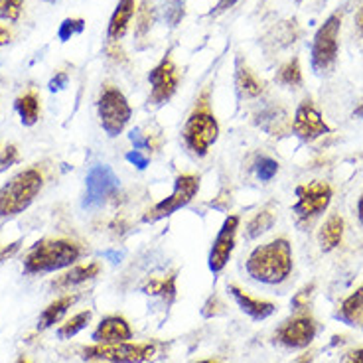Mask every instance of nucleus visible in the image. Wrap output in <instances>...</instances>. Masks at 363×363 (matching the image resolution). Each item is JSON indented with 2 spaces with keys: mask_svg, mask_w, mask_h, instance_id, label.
Masks as SVG:
<instances>
[{
  "mask_svg": "<svg viewBox=\"0 0 363 363\" xmlns=\"http://www.w3.org/2000/svg\"><path fill=\"white\" fill-rule=\"evenodd\" d=\"M292 247L289 239L279 237L264 245L255 247L247 257L245 271L257 282L282 284L292 272Z\"/></svg>",
  "mask_w": 363,
  "mask_h": 363,
  "instance_id": "obj_1",
  "label": "nucleus"
},
{
  "mask_svg": "<svg viewBox=\"0 0 363 363\" xmlns=\"http://www.w3.org/2000/svg\"><path fill=\"white\" fill-rule=\"evenodd\" d=\"M82 247L69 239H44L32 247L24 261V271L28 274L38 272H55L67 269L79 261Z\"/></svg>",
  "mask_w": 363,
  "mask_h": 363,
  "instance_id": "obj_2",
  "label": "nucleus"
},
{
  "mask_svg": "<svg viewBox=\"0 0 363 363\" xmlns=\"http://www.w3.org/2000/svg\"><path fill=\"white\" fill-rule=\"evenodd\" d=\"M44 188V176L36 168L22 170L0 188V218H12L26 211Z\"/></svg>",
  "mask_w": 363,
  "mask_h": 363,
  "instance_id": "obj_3",
  "label": "nucleus"
},
{
  "mask_svg": "<svg viewBox=\"0 0 363 363\" xmlns=\"http://www.w3.org/2000/svg\"><path fill=\"white\" fill-rule=\"evenodd\" d=\"M182 136L191 155L200 156V158L208 155L209 148L218 143L219 123L209 107L208 95H203L200 103L196 105V109L191 111V115L184 125Z\"/></svg>",
  "mask_w": 363,
  "mask_h": 363,
  "instance_id": "obj_4",
  "label": "nucleus"
},
{
  "mask_svg": "<svg viewBox=\"0 0 363 363\" xmlns=\"http://www.w3.org/2000/svg\"><path fill=\"white\" fill-rule=\"evenodd\" d=\"M340 28H342V16L332 14L326 22L318 28L316 36L312 40L310 50V64L318 75H328L336 67L337 52H340Z\"/></svg>",
  "mask_w": 363,
  "mask_h": 363,
  "instance_id": "obj_5",
  "label": "nucleus"
},
{
  "mask_svg": "<svg viewBox=\"0 0 363 363\" xmlns=\"http://www.w3.org/2000/svg\"><path fill=\"white\" fill-rule=\"evenodd\" d=\"M97 113L103 130L109 136H118L127 128L128 121L133 117V109L128 105L123 91L113 85L103 87L97 101Z\"/></svg>",
  "mask_w": 363,
  "mask_h": 363,
  "instance_id": "obj_6",
  "label": "nucleus"
},
{
  "mask_svg": "<svg viewBox=\"0 0 363 363\" xmlns=\"http://www.w3.org/2000/svg\"><path fill=\"white\" fill-rule=\"evenodd\" d=\"M332 196H334V191L328 182L314 180L302 184L296 188V203L292 206L294 218L298 219V223L314 221L332 203Z\"/></svg>",
  "mask_w": 363,
  "mask_h": 363,
  "instance_id": "obj_7",
  "label": "nucleus"
},
{
  "mask_svg": "<svg viewBox=\"0 0 363 363\" xmlns=\"http://www.w3.org/2000/svg\"><path fill=\"white\" fill-rule=\"evenodd\" d=\"M155 354V344H135V342L95 344L83 350L85 359H99L107 363H145L150 362Z\"/></svg>",
  "mask_w": 363,
  "mask_h": 363,
  "instance_id": "obj_8",
  "label": "nucleus"
},
{
  "mask_svg": "<svg viewBox=\"0 0 363 363\" xmlns=\"http://www.w3.org/2000/svg\"><path fill=\"white\" fill-rule=\"evenodd\" d=\"M200 191V176L196 174H180L174 182L172 194L166 200L158 201L155 208L148 209L143 221L145 223H155L164 218H170L178 209L186 208Z\"/></svg>",
  "mask_w": 363,
  "mask_h": 363,
  "instance_id": "obj_9",
  "label": "nucleus"
},
{
  "mask_svg": "<svg viewBox=\"0 0 363 363\" xmlns=\"http://www.w3.org/2000/svg\"><path fill=\"white\" fill-rule=\"evenodd\" d=\"M121 188L118 176L107 164L93 166L85 178V196H83V208L93 209L101 208L111 198H115Z\"/></svg>",
  "mask_w": 363,
  "mask_h": 363,
  "instance_id": "obj_10",
  "label": "nucleus"
},
{
  "mask_svg": "<svg viewBox=\"0 0 363 363\" xmlns=\"http://www.w3.org/2000/svg\"><path fill=\"white\" fill-rule=\"evenodd\" d=\"M318 334V324L310 314H296L284 320L274 332V340L289 350H304L308 347Z\"/></svg>",
  "mask_w": 363,
  "mask_h": 363,
  "instance_id": "obj_11",
  "label": "nucleus"
},
{
  "mask_svg": "<svg viewBox=\"0 0 363 363\" xmlns=\"http://www.w3.org/2000/svg\"><path fill=\"white\" fill-rule=\"evenodd\" d=\"M291 128L294 135L298 136L302 143H314L320 136L328 135L332 128L322 117V113L316 109L312 99H304L296 107V113L292 117Z\"/></svg>",
  "mask_w": 363,
  "mask_h": 363,
  "instance_id": "obj_12",
  "label": "nucleus"
},
{
  "mask_svg": "<svg viewBox=\"0 0 363 363\" xmlns=\"http://www.w3.org/2000/svg\"><path fill=\"white\" fill-rule=\"evenodd\" d=\"M148 83H150V103L152 105H164L166 101H170L174 97V93L178 89L180 83V73L174 65L170 54L164 55L162 62L156 65L155 69H150L148 73Z\"/></svg>",
  "mask_w": 363,
  "mask_h": 363,
  "instance_id": "obj_13",
  "label": "nucleus"
},
{
  "mask_svg": "<svg viewBox=\"0 0 363 363\" xmlns=\"http://www.w3.org/2000/svg\"><path fill=\"white\" fill-rule=\"evenodd\" d=\"M237 229H239V218L237 216H229L223 221V225L219 229V233L213 239V245L209 249L208 267L213 274H219L223 271L233 255L235 249V237Z\"/></svg>",
  "mask_w": 363,
  "mask_h": 363,
  "instance_id": "obj_14",
  "label": "nucleus"
},
{
  "mask_svg": "<svg viewBox=\"0 0 363 363\" xmlns=\"http://www.w3.org/2000/svg\"><path fill=\"white\" fill-rule=\"evenodd\" d=\"M95 344H121L133 340V328L123 316H107L99 322L91 334Z\"/></svg>",
  "mask_w": 363,
  "mask_h": 363,
  "instance_id": "obj_15",
  "label": "nucleus"
},
{
  "mask_svg": "<svg viewBox=\"0 0 363 363\" xmlns=\"http://www.w3.org/2000/svg\"><path fill=\"white\" fill-rule=\"evenodd\" d=\"M227 292L233 296V300L237 302V306L245 312L247 316L253 318L257 322H261V320H267V318H271L274 314V310L277 306L269 302V300H261V298H255V296H249L247 292H243L239 286L235 284H229L227 286Z\"/></svg>",
  "mask_w": 363,
  "mask_h": 363,
  "instance_id": "obj_16",
  "label": "nucleus"
},
{
  "mask_svg": "<svg viewBox=\"0 0 363 363\" xmlns=\"http://www.w3.org/2000/svg\"><path fill=\"white\" fill-rule=\"evenodd\" d=\"M336 320H340L345 326L363 330V284L340 304Z\"/></svg>",
  "mask_w": 363,
  "mask_h": 363,
  "instance_id": "obj_17",
  "label": "nucleus"
},
{
  "mask_svg": "<svg viewBox=\"0 0 363 363\" xmlns=\"http://www.w3.org/2000/svg\"><path fill=\"white\" fill-rule=\"evenodd\" d=\"M133 16H135V0H118L117 9L109 20V28H107L109 40H121L125 36Z\"/></svg>",
  "mask_w": 363,
  "mask_h": 363,
  "instance_id": "obj_18",
  "label": "nucleus"
},
{
  "mask_svg": "<svg viewBox=\"0 0 363 363\" xmlns=\"http://www.w3.org/2000/svg\"><path fill=\"white\" fill-rule=\"evenodd\" d=\"M344 219L340 218V216H330L324 221V225L320 227V231H318V243H320V249L324 253L334 251L342 243V239H344Z\"/></svg>",
  "mask_w": 363,
  "mask_h": 363,
  "instance_id": "obj_19",
  "label": "nucleus"
},
{
  "mask_svg": "<svg viewBox=\"0 0 363 363\" xmlns=\"http://www.w3.org/2000/svg\"><path fill=\"white\" fill-rule=\"evenodd\" d=\"M257 127H261L264 133H269L272 136H281L282 133H286L291 128V123L286 113L279 107H269V109L261 111L257 118H255Z\"/></svg>",
  "mask_w": 363,
  "mask_h": 363,
  "instance_id": "obj_20",
  "label": "nucleus"
},
{
  "mask_svg": "<svg viewBox=\"0 0 363 363\" xmlns=\"http://www.w3.org/2000/svg\"><path fill=\"white\" fill-rule=\"evenodd\" d=\"M75 300H77L75 294H67V296H62V298L54 300V302L42 312V316L38 320V330H48V328H52L54 324H57V322L65 316V312L75 304Z\"/></svg>",
  "mask_w": 363,
  "mask_h": 363,
  "instance_id": "obj_21",
  "label": "nucleus"
},
{
  "mask_svg": "<svg viewBox=\"0 0 363 363\" xmlns=\"http://www.w3.org/2000/svg\"><path fill=\"white\" fill-rule=\"evenodd\" d=\"M14 109L20 115L22 125L32 127V125H36L38 118H40V99H38L34 91H28V93L20 95L18 99L14 101Z\"/></svg>",
  "mask_w": 363,
  "mask_h": 363,
  "instance_id": "obj_22",
  "label": "nucleus"
},
{
  "mask_svg": "<svg viewBox=\"0 0 363 363\" xmlns=\"http://www.w3.org/2000/svg\"><path fill=\"white\" fill-rule=\"evenodd\" d=\"M101 267L99 263H89V264H77L73 267L72 271H67L57 281V286H75V284H82V282H87L91 279H95L99 274Z\"/></svg>",
  "mask_w": 363,
  "mask_h": 363,
  "instance_id": "obj_23",
  "label": "nucleus"
},
{
  "mask_svg": "<svg viewBox=\"0 0 363 363\" xmlns=\"http://www.w3.org/2000/svg\"><path fill=\"white\" fill-rule=\"evenodd\" d=\"M235 83H237V89H239V93H241V97H249V99L259 97V95L264 91L263 82H259V79L255 77V73L251 72L249 67H239V69H237Z\"/></svg>",
  "mask_w": 363,
  "mask_h": 363,
  "instance_id": "obj_24",
  "label": "nucleus"
},
{
  "mask_svg": "<svg viewBox=\"0 0 363 363\" xmlns=\"http://www.w3.org/2000/svg\"><path fill=\"white\" fill-rule=\"evenodd\" d=\"M145 292L150 296H160V298L172 302L176 296V274H168L162 279H152L145 284Z\"/></svg>",
  "mask_w": 363,
  "mask_h": 363,
  "instance_id": "obj_25",
  "label": "nucleus"
},
{
  "mask_svg": "<svg viewBox=\"0 0 363 363\" xmlns=\"http://www.w3.org/2000/svg\"><path fill=\"white\" fill-rule=\"evenodd\" d=\"M272 225H274V213H272L269 208L261 209V211L255 213V218L247 223V237H249V239H257V237H261L263 233H267Z\"/></svg>",
  "mask_w": 363,
  "mask_h": 363,
  "instance_id": "obj_26",
  "label": "nucleus"
},
{
  "mask_svg": "<svg viewBox=\"0 0 363 363\" xmlns=\"http://www.w3.org/2000/svg\"><path fill=\"white\" fill-rule=\"evenodd\" d=\"M91 316H93V314H91V310H83V312H79V314H75L72 320H67L65 324L60 326V330H57V336L62 337V340H69V337L77 336L82 330L87 328V324L91 322Z\"/></svg>",
  "mask_w": 363,
  "mask_h": 363,
  "instance_id": "obj_27",
  "label": "nucleus"
},
{
  "mask_svg": "<svg viewBox=\"0 0 363 363\" xmlns=\"http://www.w3.org/2000/svg\"><path fill=\"white\" fill-rule=\"evenodd\" d=\"M277 83H281L284 87H298V85H302V67H300V62L296 57L279 69Z\"/></svg>",
  "mask_w": 363,
  "mask_h": 363,
  "instance_id": "obj_28",
  "label": "nucleus"
},
{
  "mask_svg": "<svg viewBox=\"0 0 363 363\" xmlns=\"http://www.w3.org/2000/svg\"><path fill=\"white\" fill-rule=\"evenodd\" d=\"M164 12H166V22L176 28L186 14V0H164Z\"/></svg>",
  "mask_w": 363,
  "mask_h": 363,
  "instance_id": "obj_29",
  "label": "nucleus"
},
{
  "mask_svg": "<svg viewBox=\"0 0 363 363\" xmlns=\"http://www.w3.org/2000/svg\"><path fill=\"white\" fill-rule=\"evenodd\" d=\"M83 30H85V20L67 18V20H64L62 24H60L57 36H60V40H62V42H67V40H72V36L82 34Z\"/></svg>",
  "mask_w": 363,
  "mask_h": 363,
  "instance_id": "obj_30",
  "label": "nucleus"
},
{
  "mask_svg": "<svg viewBox=\"0 0 363 363\" xmlns=\"http://www.w3.org/2000/svg\"><path fill=\"white\" fill-rule=\"evenodd\" d=\"M255 170H257V178L261 182H271L277 172H279V162L277 160H272L269 156H263V158H259L257 160V166H255Z\"/></svg>",
  "mask_w": 363,
  "mask_h": 363,
  "instance_id": "obj_31",
  "label": "nucleus"
},
{
  "mask_svg": "<svg viewBox=\"0 0 363 363\" xmlns=\"http://www.w3.org/2000/svg\"><path fill=\"white\" fill-rule=\"evenodd\" d=\"M24 6V0H0V20L16 22Z\"/></svg>",
  "mask_w": 363,
  "mask_h": 363,
  "instance_id": "obj_32",
  "label": "nucleus"
},
{
  "mask_svg": "<svg viewBox=\"0 0 363 363\" xmlns=\"http://www.w3.org/2000/svg\"><path fill=\"white\" fill-rule=\"evenodd\" d=\"M130 143H133V150H152L155 146L150 143V138H146L143 133H140V128H135V130H130Z\"/></svg>",
  "mask_w": 363,
  "mask_h": 363,
  "instance_id": "obj_33",
  "label": "nucleus"
},
{
  "mask_svg": "<svg viewBox=\"0 0 363 363\" xmlns=\"http://www.w3.org/2000/svg\"><path fill=\"white\" fill-rule=\"evenodd\" d=\"M150 26H152V12H150V9L146 4H143L140 14H138V28H136L138 36H145L146 32L150 30Z\"/></svg>",
  "mask_w": 363,
  "mask_h": 363,
  "instance_id": "obj_34",
  "label": "nucleus"
},
{
  "mask_svg": "<svg viewBox=\"0 0 363 363\" xmlns=\"http://www.w3.org/2000/svg\"><path fill=\"white\" fill-rule=\"evenodd\" d=\"M16 160H18V150H16V146L14 145H9L2 150V155H0V172H4V170L10 168Z\"/></svg>",
  "mask_w": 363,
  "mask_h": 363,
  "instance_id": "obj_35",
  "label": "nucleus"
},
{
  "mask_svg": "<svg viewBox=\"0 0 363 363\" xmlns=\"http://www.w3.org/2000/svg\"><path fill=\"white\" fill-rule=\"evenodd\" d=\"M314 294V284H308V286H304L302 291L294 296V300H292V306H294V310H304L308 308V300L310 296Z\"/></svg>",
  "mask_w": 363,
  "mask_h": 363,
  "instance_id": "obj_36",
  "label": "nucleus"
},
{
  "mask_svg": "<svg viewBox=\"0 0 363 363\" xmlns=\"http://www.w3.org/2000/svg\"><path fill=\"white\" fill-rule=\"evenodd\" d=\"M127 160L130 164H135L138 170H145L146 166H148V156L143 155V150H130V152H127Z\"/></svg>",
  "mask_w": 363,
  "mask_h": 363,
  "instance_id": "obj_37",
  "label": "nucleus"
},
{
  "mask_svg": "<svg viewBox=\"0 0 363 363\" xmlns=\"http://www.w3.org/2000/svg\"><path fill=\"white\" fill-rule=\"evenodd\" d=\"M239 0H219L218 4H216V9L209 12V16H219V14H223V12H227L229 9H233Z\"/></svg>",
  "mask_w": 363,
  "mask_h": 363,
  "instance_id": "obj_38",
  "label": "nucleus"
},
{
  "mask_svg": "<svg viewBox=\"0 0 363 363\" xmlns=\"http://www.w3.org/2000/svg\"><path fill=\"white\" fill-rule=\"evenodd\" d=\"M67 85V73H57L50 82V91H62Z\"/></svg>",
  "mask_w": 363,
  "mask_h": 363,
  "instance_id": "obj_39",
  "label": "nucleus"
},
{
  "mask_svg": "<svg viewBox=\"0 0 363 363\" xmlns=\"http://www.w3.org/2000/svg\"><path fill=\"white\" fill-rule=\"evenodd\" d=\"M345 363H363V347L350 352L347 357H345Z\"/></svg>",
  "mask_w": 363,
  "mask_h": 363,
  "instance_id": "obj_40",
  "label": "nucleus"
},
{
  "mask_svg": "<svg viewBox=\"0 0 363 363\" xmlns=\"http://www.w3.org/2000/svg\"><path fill=\"white\" fill-rule=\"evenodd\" d=\"M10 38H12V34H10V32H9V28L0 26V45L9 44Z\"/></svg>",
  "mask_w": 363,
  "mask_h": 363,
  "instance_id": "obj_41",
  "label": "nucleus"
},
{
  "mask_svg": "<svg viewBox=\"0 0 363 363\" xmlns=\"http://www.w3.org/2000/svg\"><path fill=\"white\" fill-rule=\"evenodd\" d=\"M18 247H20V243H12V247H6V249L0 253V261H2V259H6V257H10V255L14 253V251H18Z\"/></svg>",
  "mask_w": 363,
  "mask_h": 363,
  "instance_id": "obj_42",
  "label": "nucleus"
},
{
  "mask_svg": "<svg viewBox=\"0 0 363 363\" xmlns=\"http://www.w3.org/2000/svg\"><path fill=\"white\" fill-rule=\"evenodd\" d=\"M312 359H314V354L310 352V354H304V355H300L298 359L294 363H312Z\"/></svg>",
  "mask_w": 363,
  "mask_h": 363,
  "instance_id": "obj_43",
  "label": "nucleus"
},
{
  "mask_svg": "<svg viewBox=\"0 0 363 363\" xmlns=\"http://www.w3.org/2000/svg\"><path fill=\"white\" fill-rule=\"evenodd\" d=\"M357 219H359V223L363 225V194L362 198H359V201H357Z\"/></svg>",
  "mask_w": 363,
  "mask_h": 363,
  "instance_id": "obj_44",
  "label": "nucleus"
},
{
  "mask_svg": "<svg viewBox=\"0 0 363 363\" xmlns=\"http://www.w3.org/2000/svg\"><path fill=\"white\" fill-rule=\"evenodd\" d=\"M355 22H357V28H359V30H363V9L357 12V18H355Z\"/></svg>",
  "mask_w": 363,
  "mask_h": 363,
  "instance_id": "obj_45",
  "label": "nucleus"
},
{
  "mask_svg": "<svg viewBox=\"0 0 363 363\" xmlns=\"http://www.w3.org/2000/svg\"><path fill=\"white\" fill-rule=\"evenodd\" d=\"M354 117L363 118V103H362V105H359V107H357V109L354 111Z\"/></svg>",
  "mask_w": 363,
  "mask_h": 363,
  "instance_id": "obj_46",
  "label": "nucleus"
},
{
  "mask_svg": "<svg viewBox=\"0 0 363 363\" xmlns=\"http://www.w3.org/2000/svg\"><path fill=\"white\" fill-rule=\"evenodd\" d=\"M196 363H216V362H211V359H201V362H196Z\"/></svg>",
  "mask_w": 363,
  "mask_h": 363,
  "instance_id": "obj_47",
  "label": "nucleus"
},
{
  "mask_svg": "<svg viewBox=\"0 0 363 363\" xmlns=\"http://www.w3.org/2000/svg\"><path fill=\"white\" fill-rule=\"evenodd\" d=\"M16 363H28V362H26V359H24V357H22V359H18V362H16Z\"/></svg>",
  "mask_w": 363,
  "mask_h": 363,
  "instance_id": "obj_48",
  "label": "nucleus"
},
{
  "mask_svg": "<svg viewBox=\"0 0 363 363\" xmlns=\"http://www.w3.org/2000/svg\"><path fill=\"white\" fill-rule=\"evenodd\" d=\"M45 2H55V0H45Z\"/></svg>",
  "mask_w": 363,
  "mask_h": 363,
  "instance_id": "obj_49",
  "label": "nucleus"
}]
</instances>
